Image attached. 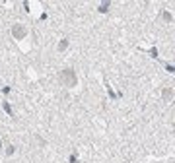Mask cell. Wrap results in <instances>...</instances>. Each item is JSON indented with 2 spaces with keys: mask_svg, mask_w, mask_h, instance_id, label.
<instances>
[{
  "mask_svg": "<svg viewBox=\"0 0 175 163\" xmlns=\"http://www.w3.org/2000/svg\"><path fill=\"white\" fill-rule=\"evenodd\" d=\"M59 80H60V84L64 87H76V84H78V78H76V72L72 70V68H66V70H62L59 74Z\"/></svg>",
  "mask_w": 175,
  "mask_h": 163,
  "instance_id": "6da1fadb",
  "label": "cell"
},
{
  "mask_svg": "<svg viewBox=\"0 0 175 163\" xmlns=\"http://www.w3.org/2000/svg\"><path fill=\"white\" fill-rule=\"evenodd\" d=\"M12 35H14V39L22 41V39L28 35V29H25L22 23H16V25H12Z\"/></svg>",
  "mask_w": 175,
  "mask_h": 163,
  "instance_id": "7a4b0ae2",
  "label": "cell"
},
{
  "mask_svg": "<svg viewBox=\"0 0 175 163\" xmlns=\"http://www.w3.org/2000/svg\"><path fill=\"white\" fill-rule=\"evenodd\" d=\"M162 97H164V101L171 103L173 101V87H164L162 89Z\"/></svg>",
  "mask_w": 175,
  "mask_h": 163,
  "instance_id": "3957f363",
  "label": "cell"
},
{
  "mask_svg": "<svg viewBox=\"0 0 175 163\" xmlns=\"http://www.w3.org/2000/svg\"><path fill=\"white\" fill-rule=\"evenodd\" d=\"M66 47H68V39H62V41L59 43V51L62 53V51H66Z\"/></svg>",
  "mask_w": 175,
  "mask_h": 163,
  "instance_id": "277c9868",
  "label": "cell"
},
{
  "mask_svg": "<svg viewBox=\"0 0 175 163\" xmlns=\"http://www.w3.org/2000/svg\"><path fill=\"white\" fill-rule=\"evenodd\" d=\"M99 12H103V14H105V12H109V2H105V4L99 6Z\"/></svg>",
  "mask_w": 175,
  "mask_h": 163,
  "instance_id": "5b68a950",
  "label": "cell"
},
{
  "mask_svg": "<svg viewBox=\"0 0 175 163\" xmlns=\"http://www.w3.org/2000/svg\"><path fill=\"white\" fill-rule=\"evenodd\" d=\"M2 107H4V111H6V113H8V115H14V111H12V107H10V105H8V103H4V105H2Z\"/></svg>",
  "mask_w": 175,
  "mask_h": 163,
  "instance_id": "8992f818",
  "label": "cell"
},
{
  "mask_svg": "<svg viewBox=\"0 0 175 163\" xmlns=\"http://www.w3.org/2000/svg\"><path fill=\"white\" fill-rule=\"evenodd\" d=\"M162 18H164L165 22H171V14H169V12H164V14H162Z\"/></svg>",
  "mask_w": 175,
  "mask_h": 163,
  "instance_id": "52a82bcc",
  "label": "cell"
},
{
  "mask_svg": "<svg viewBox=\"0 0 175 163\" xmlns=\"http://www.w3.org/2000/svg\"><path fill=\"white\" fill-rule=\"evenodd\" d=\"M6 153H8V155H12V153H14V146H8V148H6Z\"/></svg>",
  "mask_w": 175,
  "mask_h": 163,
  "instance_id": "ba28073f",
  "label": "cell"
},
{
  "mask_svg": "<svg viewBox=\"0 0 175 163\" xmlns=\"http://www.w3.org/2000/svg\"><path fill=\"white\" fill-rule=\"evenodd\" d=\"M0 148H2V142H0Z\"/></svg>",
  "mask_w": 175,
  "mask_h": 163,
  "instance_id": "9c48e42d",
  "label": "cell"
}]
</instances>
